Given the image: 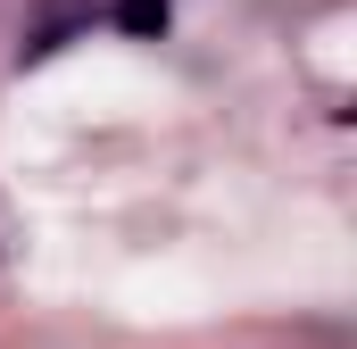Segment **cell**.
Here are the masks:
<instances>
[{"instance_id": "1", "label": "cell", "mask_w": 357, "mask_h": 349, "mask_svg": "<svg viewBox=\"0 0 357 349\" xmlns=\"http://www.w3.org/2000/svg\"><path fill=\"white\" fill-rule=\"evenodd\" d=\"M91 17H100V0H42V17H33V25H25V42H17V67H33V59L67 50Z\"/></svg>"}, {"instance_id": "2", "label": "cell", "mask_w": 357, "mask_h": 349, "mask_svg": "<svg viewBox=\"0 0 357 349\" xmlns=\"http://www.w3.org/2000/svg\"><path fill=\"white\" fill-rule=\"evenodd\" d=\"M167 17H175V0H116V34H133V42H158Z\"/></svg>"}]
</instances>
